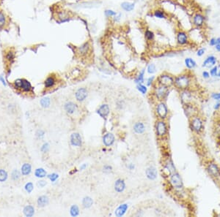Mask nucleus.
<instances>
[{
    "label": "nucleus",
    "mask_w": 220,
    "mask_h": 217,
    "mask_svg": "<svg viewBox=\"0 0 220 217\" xmlns=\"http://www.w3.org/2000/svg\"><path fill=\"white\" fill-rule=\"evenodd\" d=\"M192 80L191 78L187 74H182L175 78L174 85L180 90L188 89L190 86Z\"/></svg>",
    "instance_id": "obj_1"
},
{
    "label": "nucleus",
    "mask_w": 220,
    "mask_h": 217,
    "mask_svg": "<svg viewBox=\"0 0 220 217\" xmlns=\"http://www.w3.org/2000/svg\"><path fill=\"white\" fill-rule=\"evenodd\" d=\"M190 128L193 132L200 134L204 129V122L203 119L198 115H195L190 118Z\"/></svg>",
    "instance_id": "obj_2"
},
{
    "label": "nucleus",
    "mask_w": 220,
    "mask_h": 217,
    "mask_svg": "<svg viewBox=\"0 0 220 217\" xmlns=\"http://www.w3.org/2000/svg\"><path fill=\"white\" fill-rule=\"evenodd\" d=\"M206 169L208 174L213 179H220V167L219 165L213 161H209L206 164Z\"/></svg>",
    "instance_id": "obj_3"
},
{
    "label": "nucleus",
    "mask_w": 220,
    "mask_h": 217,
    "mask_svg": "<svg viewBox=\"0 0 220 217\" xmlns=\"http://www.w3.org/2000/svg\"><path fill=\"white\" fill-rule=\"evenodd\" d=\"M169 182L171 186L175 190L177 189H181L183 188V182L181 176L178 172L175 171V172L171 174L169 176Z\"/></svg>",
    "instance_id": "obj_4"
},
{
    "label": "nucleus",
    "mask_w": 220,
    "mask_h": 217,
    "mask_svg": "<svg viewBox=\"0 0 220 217\" xmlns=\"http://www.w3.org/2000/svg\"><path fill=\"white\" fill-rule=\"evenodd\" d=\"M168 127L164 120L159 119L156 123V133L159 137H164L167 134Z\"/></svg>",
    "instance_id": "obj_5"
},
{
    "label": "nucleus",
    "mask_w": 220,
    "mask_h": 217,
    "mask_svg": "<svg viewBox=\"0 0 220 217\" xmlns=\"http://www.w3.org/2000/svg\"><path fill=\"white\" fill-rule=\"evenodd\" d=\"M156 112L157 116L161 120H165L169 114V110L164 102H159L156 107Z\"/></svg>",
    "instance_id": "obj_6"
},
{
    "label": "nucleus",
    "mask_w": 220,
    "mask_h": 217,
    "mask_svg": "<svg viewBox=\"0 0 220 217\" xmlns=\"http://www.w3.org/2000/svg\"><path fill=\"white\" fill-rule=\"evenodd\" d=\"M174 80H175V78L171 75L167 74V73L161 74L158 78V83L159 85L168 87V88L174 85Z\"/></svg>",
    "instance_id": "obj_7"
},
{
    "label": "nucleus",
    "mask_w": 220,
    "mask_h": 217,
    "mask_svg": "<svg viewBox=\"0 0 220 217\" xmlns=\"http://www.w3.org/2000/svg\"><path fill=\"white\" fill-rule=\"evenodd\" d=\"M14 86L18 89H21L25 92H29L32 89V85L26 79H17L14 81Z\"/></svg>",
    "instance_id": "obj_8"
},
{
    "label": "nucleus",
    "mask_w": 220,
    "mask_h": 217,
    "mask_svg": "<svg viewBox=\"0 0 220 217\" xmlns=\"http://www.w3.org/2000/svg\"><path fill=\"white\" fill-rule=\"evenodd\" d=\"M180 99H181L183 105H187V104L192 102L193 94L189 89L181 90V92L180 93Z\"/></svg>",
    "instance_id": "obj_9"
},
{
    "label": "nucleus",
    "mask_w": 220,
    "mask_h": 217,
    "mask_svg": "<svg viewBox=\"0 0 220 217\" xmlns=\"http://www.w3.org/2000/svg\"><path fill=\"white\" fill-rule=\"evenodd\" d=\"M168 91H169L168 90V87L158 84V86L156 87L154 94H155V96L158 100H161L163 99H164L165 97L167 95Z\"/></svg>",
    "instance_id": "obj_10"
},
{
    "label": "nucleus",
    "mask_w": 220,
    "mask_h": 217,
    "mask_svg": "<svg viewBox=\"0 0 220 217\" xmlns=\"http://www.w3.org/2000/svg\"><path fill=\"white\" fill-rule=\"evenodd\" d=\"M216 64H217V58L213 55H210V56H207L206 59L203 61L202 67H205V68L211 69V67H214Z\"/></svg>",
    "instance_id": "obj_11"
},
{
    "label": "nucleus",
    "mask_w": 220,
    "mask_h": 217,
    "mask_svg": "<svg viewBox=\"0 0 220 217\" xmlns=\"http://www.w3.org/2000/svg\"><path fill=\"white\" fill-rule=\"evenodd\" d=\"M184 111L185 114L188 118H192V116L195 115H198V108L192 103L187 104V105H185L184 107Z\"/></svg>",
    "instance_id": "obj_12"
},
{
    "label": "nucleus",
    "mask_w": 220,
    "mask_h": 217,
    "mask_svg": "<svg viewBox=\"0 0 220 217\" xmlns=\"http://www.w3.org/2000/svg\"><path fill=\"white\" fill-rule=\"evenodd\" d=\"M88 91L85 88H79L75 93V97L79 102H83L88 97Z\"/></svg>",
    "instance_id": "obj_13"
},
{
    "label": "nucleus",
    "mask_w": 220,
    "mask_h": 217,
    "mask_svg": "<svg viewBox=\"0 0 220 217\" xmlns=\"http://www.w3.org/2000/svg\"><path fill=\"white\" fill-rule=\"evenodd\" d=\"M164 171L165 172H166V174L168 177H169L171 174L173 173V172H175V171H176L175 170V165H174L173 162H172V160H169V159L165 162L164 166Z\"/></svg>",
    "instance_id": "obj_14"
},
{
    "label": "nucleus",
    "mask_w": 220,
    "mask_h": 217,
    "mask_svg": "<svg viewBox=\"0 0 220 217\" xmlns=\"http://www.w3.org/2000/svg\"><path fill=\"white\" fill-rule=\"evenodd\" d=\"M71 143L73 146H76V147H80L82 146V137L79 133L77 132H74L71 135Z\"/></svg>",
    "instance_id": "obj_15"
},
{
    "label": "nucleus",
    "mask_w": 220,
    "mask_h": 217,
    "mask_svg": "<svg viewBox=\"0 0 220 217\" xmlns=\"http://www.w3.org/2000/svg\"><path fill=\"white\" fill-rule=\"evenodd\" d=\"M146 176L151 181H154L157 178L158 176V172H157V170L155 167H149L147 168L146 171Z\"/></svg>",
    "instance_id": "obj_16"
},
{
    "label": "nucleus",
    "mask_w": 220,
    "mask_h": 217,
    "mask_svg": "<svg viewBox=\"0 0 220 217\" xmlns=\"http://www.w3.org/2000/svg\"><path fill=\"white\" fill-rule=\"evenodd\" d=\"M177 41H178V43L181 45H185L189 43L187 34L185 32H179L177 34Z\"/></svg>",
    "instance_id": "obj_17"
},
{
    "label": "nucleus",
    "mask_w": 220,
    "mask_h": 217,
    "mask_svg": "<svg viewBox=\"0 0 220 217\" xmlns=\"http://www.w3.org/2000/svg\"><path fill=\"white\" fill-rule=\"evenodd\" d=\"M205 23V17L201 13H196L193 17V24L195 27H203Z\"/></svg>",
    "instance_id": "obj_18"
},
{
    "label": "nucleus",
    "mask_w": 220,
    "mask_h": 217,
    "mask_svg": "<svg viewBox=\"0 0 220 217\" xmlns=\"http://www.w3.org/2000/svg\"><path fill=\"white\" fill-rule=\"evenodd\" d=\"M64 108H65V111L68 113V114H73L77 111L78 106L76 103L73 102H67L64 105Z\"/></svg>",
    "instance_id": "obj_19"
},
{
    "label": "nucleus",
    "mask_w": 220,
    "mask_h": 217,
    "mask_svg": "<svg viewBox=\"0 0 220 217\" xmlns=\"http://www.w3.org/2000/svg\"><path fill=\"white\" fill-rule=\"evenodd\" d=\"M109 111H110V110H109V105H106V104H103V105H101L100 107H99L97 113L101 117L106 118L108 115H109Z\"/></svg>",
    "instance_id": "obj_20"
},
{
    "label": "nucleus",
    "mask_w": 220,
    "mask_h": 217,
    "mask_svg": "<svg viewBox=\"0 0 220 217\" xmlns=\"http://www.w3.org/2000/svg\"><path fill=\"white\" fill-rule=\"evenodd\" d=\"M114 190L117 192H118V193L123 192L125 190V189H126V183H125L124 180L120 179V178L117 179L115 181V183H114Z\"/></svg>",
    "instance_id": "obj_21"
},
{
    "label": "nucleus",
    "mask_w": 220,
    "mask_h": 217,
    "mask_svg": "<svg viewBox=\"0 0 220 217\" xmlns=\"http://www.w3.org/2000/svg\"><path fill=\"white\" fill-rule=\"evenodd\" d=\"M114 140H115V138H114V134L111 133H106L103 137V143L106 146L109 147L114 143Z\"/></svg>",
    "instance_id": "obj_22"
},
{
    "label": "nucleus",
    "mask_w": 220,
    "mask_h": 217,
    "mask_svg": "<svg viewBox=\"0 0 220 217\" xmlns=\"http://www.w3.org/2000/svg\"><path fill=\"white\" fill-rule=\"evenodd\" d=\"M128 208V205L126 204V203L120 205V206H118L117 208L115 210L114 214H115V216L117 217L123 216V215L126 213Z\"/></svg>",
    "instance_id": "obj_23"
},
{
    "label": "nucleus",
    "mask_w": 220,
    "mask_h": 217,
    "mask_svg": "<svg viewBox=\"0 0 220 217\" xmlns=\"http://www.w3.org/2000/svg\"><path fill=\"white\" fill-rule=\"evenodd\" d=\"M146 126L143 122H137L134 125V131L135 133L138 134H143L145 132Z\"/></svg>",
    "instance_id": "obj_24"
},
{
    "label": "nucleus",
    "mask_w": 220,
    "mask_h": 217,
    "mask_svg": "<svg viewBox=\"0 0 220 217\" xmlns=\"http://www.w3.org/2000/svg\"><path fill=\"white\" fill-rule=\"evenodd\" d=\"M184 62L186 68L189 69V70H193V69H195L197 67V62L190 57L185 59Z\"/></svg>",
    "instance_id": "obj_25"
},
{
    "label": "nucleus",
    "mask_w": 220,
    "mask_h": 217,
    "mask_svg": "<svg viewBox=\"0 0 220 217\" xmlns=\"http://www.w3.org/2000/svg\"><path fill=\"white\" fill-rule=\"evenodd\" d=\"M56 83V79L54 76H48L46 79L45 82H44V85H45V88H50L54 87V86Z\"/></svg>",
    "instance_id": "obj_26"
},
{
    "label": "nucleus",
    "mask_w": 220,
    "mask_h": 217,
    "mask_svg": "<svg viewBox=\"0 0 220 217\" xmlns=\"http://www.w3.org/2000/svg\"><path fill=\"white\" fill-rule=\"evenodd\" d=\"M15 56H16V55H15L14 50L10 49H10H8L7 51L5 52V56H4V58H5L7 62H10V63H12V62L14 61Z\"/></svg>",
    "instance_id": "obj_27"
},
{
    "label": "nucleus",
    "mask_w": 220,
    "mask_h": 217,
    "mask_svg": "<svg viewBox=\"0 0 220 217\" xmlns=\"http://www.w3.org/2000/svg\"><path fill=\"white\" fill-rule=\"evenodd\" d=\"M7 24V16L3 10H0V29L5 27Z\"/></svg>",
    "instance_id": "obj_28"
},
{
    "label": "nucleus",
    "mask_w": 220,
    "mask_h": 217,
    "mask_svg": "<svg viewBox=\"0 0 220 217\" xmlns=\"http://www.w3.org/2000/svg\"><path fill=\"white\" fill-rule=\"evenodd\" d=\"M48 202H49V199H48V197L45 196V195L39 197L38 200H37L38 206L39 207H44V206H47L48 204Z\"/></svg>",
    "instance_id": "obj_29"
},
{
    "label": "nucleus",
    "mask_w": 220,
    "mask_h": 217,
    "mask_svg": "<svg viewBox=\"0 0 220 217\" xmlns=\"http://www.w3.org/2000/svg\"><path fill=\"white\" fill-rule=\"evenodd\" d=\"M93 204V200L90 197H85L82 200V206L85 208H89Z\"/></svg>",
    "instance_id": "obj_30"
},
{
    "label": "nucleus",
    "mask_w": 220,
    "mask_h": 217,
    "mask_svg": "<svg viewBox=\"0 0 220 217\" xmlns=\"http://www.w3.org/2000/svg\"><path fill=\"white\" fill-rule=\"evenodd\" d=\"M121 7L125 11H132L134 9V3L128 2V1H124V2H123L121 4Z\"/></svg>",
    "instance_id": "obj_31"
},
{
    "label": "nucleus",
    "mask_w": 220,
    "mask_h": 217,
    "mask_svg": "<svg viewBox=\"0 0 220 217\" xmlns=\"http://www.w3.org/2000/svg\"><path fill=\"white\" fill-rule=\"evenodd\" d=\"M24 213L26 216H33L35 213V208L32 206H27L24 208Z\"/></svg>",
    "instance_id": "obj_32"
},
{
    "label": "nucleus",
    "mask_w": 220,
    "mask_h": 217,
    "mask_svg": "<svg viewBox=\"0 0 220 217\" xmlns=\"http://www.w3.org/2000/svg\"><path fill=\"white\" fill-rule=\"evenodd\" d=\"M31 165L28 163H25V164L23 165L22 167H21V172L24 175H27L31 172Z\"/></svg>",
    "instance_id": "obj_33"
},
{
    "label": "nucleus",
    "mask_w": 220,
    "mask_h": 217,
    "mask_svg": "<svg viewBox=\"0 0 220 217\" xmlns=\"http://www.w3.org/2000/svg\"><path fill=\"white\" fill-rule=\"evenodd\" d=\"M145 73V70L143 69L141 72L140 73L139 75L137 76V78L135 79V83L139 84V83H143L144 82V75Z\"/></svg>",
    "instance_id": "obj_34"
},
{
    "label": "nucleus",
    "mask_w": 220,
    "mask_h": 217,
    "mask_svg": "<svg viewBox=\"0 0 220 217\" xmlns=\"http://www.w3.org/2000/svg\"><path fill=\"white\" fill-rule=\"evenodd\" d=\"M89 48H90L89 43H88V42H86V43H85L84 45H82L81 47H79V52L82 55L85 54V53H87L88 52V50H89Z\"/></svg>",
    "instance_id": "obj_35"
},
{
    "label": "nucleus",
    "mask_w": 220,
    "mask_h": 217,
    "mask_svg": "<svg viewBox=\"0 0 220 217\" xmlns=\"http://www.w3.org/2000/svg\"><path fill=\"white\" fill-rule=\"evenodd\" d=\"M41 105L43 108H47L50 106V104H51V100L48 97H44L42 98L41 100Z\"/></svg>",
    "instance_id": "obj_36"
},
{
    "label": "nucleus",
    "mask_w": 220,
    "mask_h": 217,
    "mask_svg": "<svg viewBox=\"0 0 220 217\" xmlns=\"http://www.w3.org/2000/svg\"><path fill=\"white\" fill-rule=\"evenodd\" d=\"M70 213L72 216H77L79 214V209L76 205H73L70 209Z\"/></svg>",
    "instance_id": "obj_37"
},
{
    "label": "nucleus",
    "mask_w": 220,
    "mask_h": 217,
    "mask_svg": "<svg viewBox=\"0 0 220 217\" xmlns=\"http://www.w3.org/2000/svg\"><path fill=\"white\" fill-rule=\"evenodd\" d=\"M35 176L38 177V178H44L46 175V172L43 168H38L35 170Z\"/></svg>",
    "instance_id": "obj_38"
},
{
    "label": "nucleus",
    "mask_w": 220,
    "mask_h": 217,
    "mask_svg": "<svg viewBox=\"0 0 220 217\" xmlns=\"http://www.w3.org/2000/svg\"><path fill=\"white\" fill-rule=\"evenodd\" d=\"M137 88L140 92H141L143 94H145L148 91V88L145 86L143 85V83H139L137 84Z\"/></svg>",
    "instance_id": "obj_39"
},
{
    "label": "nucleus",
    "mask_w": 220,
    "mask_h": 217,
    "mask_svg": "<svg viewBox=\"0 0 220 217\" xmlns=\"http://www.w3.org/2000/svg\"><path fill=\"white\" fill-rule=\"evenodd\" d=\"M154 16H155L156 18H160V19H161V18H166V16H165L164 12H163L162 10H156V11L154 12Z\"/></svg>",
    "instance_id": "obj_40"
},
{
    "label": "nucleus",
    "mask_w": 220,
    "mask_h": 217,
    "mask_svg": "<svg viewBox=\"0 0 220 217\" xmlns=\"http://www.w3.org/2000/svg\"><path fill=\"white\" fill-rule=\"evenodd\" d=\"M217 70H218L217 65H215L214 67H211V68L210 69V72H209L211 77H212V78L217 77Z\"/></svg>",
    "instance_id": "obj_41"
},
{
    "label": "nucleus",
    "mask_w": 220,
    "mask_h": 217,
    "mask_svg": "<svg viewBox=\"0 0 220 217\" xmlns=\"http://www.w3.org/2000/svg\"><path fill=\"white\" fill-rule=\"evenodd\" d=\"M147 70H148V73L149 74H153L156 72V67L154 64H151V65H148Z\"/></svg>",
    "instance_id": "obj_42"
},
{
    "label": "nucleus",
    "mask_w": 220,
    "mask_h": 217,
    "mask_svg": "<svg viewBox=\"0 0 220 217\" xmlns=\"http://www.w3.org/2000/svg\"><path fill=\"white\" fill-rule=\"evenodd\" d=\"M145 35V37L148 40H153L154 39V33L151 30H146Z\"/></svg>",
    "instance_id": "obj_43"
},
{
    "label": "nucleus",
    "mask_w": 220,
    "mask_h": 217,
    "mask_svg": "<svg viewBox=\"0 0 220 217\" xmlns=\"http://www.w3.org/2000/svg\"><path fill=\"white\" fill-rule=\"evenodd\" d=\"M7 178V173L5 170H0V181L3 182V181H6Z\"/></svg>",
    "instance_id": "obj_44"
},
{
    "label": "nucleus",
    "mask_w": 220,
    "mask_h": 217,
    "mask_svg": "<svg viewBox=\"0 0 220 217\" xmlns=\"http://www.w3.org/2000/svg\"><path fill=\"white\" fill-rule=\"evenodd\" d=\"M211 99H213V100H215L216 102L217 101H220V92H213L211 94Z\"/></svg>",
    "instance_id": "obj_45"
},
{
    "label": "nucleus",
    "mask_w": 220,
    "mask_h": 217,
    "mask_svg": "<svg viewBox=\"0 0 220 217\" xmlns=\"http://www.w3.org/2000/svg\"><path fill=\"white\" fill-rule=\"evenodd\" d=\"M105 15L107 17H112L115 16L117 15V13L111 10H105Z\"/></svg>",
    "instance_id": "obj_46"
},
{
    "label": "nucleus",
    "mask_w": 220,
    "mask_h": 217,
    "mask_svg": "<svg viewBox=\"0 0 220 217\" xmlns=\"http://www.w3.org/2000/svg\"><path fill=\"white\" fill-rule=\"evenodd\" d=\"M25 189L28 193L32 192L33 190V184H32V183H28V184H27L25 186Z\"/></svg>",
    "instance_id": "obj_47"
},
{
    "label": "nucleus",
    "mask_w": 220,
    "mask_h": 217,
    "mask_svg": "<svg viewBox=\"0 0 220 217\" xmlns=\"http://www.w3.org/2000/svg\"><path fill=\"white\" fill-rule=\"evenodd\" d=\"M20 177V174L19 172H18V170H14L13 172V173H12V178H13L14 181H16V180H18V178H19Z\"/></svg>",
    "instance_id": "obj_48"
},
{
    "label": "nucleus",
    "mask_w": 220,
    "mask_h": 217,
    "mask_svg": "<svg viewBox=\"0 0 220 217\" xmlns=\"http://www.w3.org/2000/svg\"><path fill=\"white\" fill-rule=\"evenodd\" d=\"M205 53H206V48H201L200 49H198V51H197V56H199V57H201V56H203L205 54Z\"/></svg>",
    "instance_id": "obj_49"
},
{
    "label": "nucleus",
    "mask_w": 220,
    "mask_h": 217,
    "mask_svg": "<svg viewBox=\"0 0 220 217\" xmlns=\"http://www.w3.org/2000/svg\"><path fill=\"white\" fill-rule=\"evenodd\" d=\"M103 170L104 172L109 173V172H111V171H112V167L110 165H105V166H103Z\"/></svg>",
    "instance_id": "obj_50"
},
{
    "label": "nucleus",
    "mask_w": 220,
    "mask_h": 217,
    "mask_svg": "<svg viewBox=\"0 0 220 217\" xmlns=\"http://www.w3.org/2000/svg\"><path fill=\"white\" fill-rule=\"evenodd\" d=\"M202 77L204 79H209L211 77L210 73H209V72L205 70V71H203V73H202Z\"/></svg>",
    "instance_id": "obj_51"
},
{
    "label": "nucleus",
    "mask_w": 220,
    "mask_h": 217,
    "mask_svg": "<svg viewBox=\"0 0 220 217\" xmlns=\"http://www.w3.org/2000/svg\"><path fill=\"white\" fill-rule=\"evenodd\" d=\"M48 149H49V145H48V143H44L43 145L42 148H41V151H43V153H46L47 152V151H48Z\"/></svg>",
    "instance_id": "obj_52"
},
{
    "label": "nucleus",
    "mask_w": 220,
    "mask_h": 217,
    "mask_svg": "<svg viewBox=\"0 0 220 217\" xmlns=\"http://www.w3.org/2000/svg\"><path fill=\"white\" fill-rule=\"evenodd\" d=\"M154 79H155V77H154V76H151L149 78H148V80H147V85H148V86H151L153 84V83Z\"/></svg>",
    "instance_id": "obj_53"
},
{
    "label": "nucleus",
    "mask_w": 220,
    "mask_h": 217,
    "mask_svg": "<svg viewBox=\"0 0 220 217\" xmlns=\"http://www.w3.org/2000/svg\"><path fill=\"white\" fill-rule=\"evenodd\" d=\"M58 177H59V175H58L57 174L53 173V174H51V175H49L48 178H50L51 181H55L56 179H57Z\"/></svg>",
    "instance_id": "obj_54"
},
{
    "label": "nucleus",
    "mask_w": 220,
    "mask_h": 217,
    "mask_svg": "<svg viewBox=\"0 0 220 217\" xmlns=\"http://www.w3.org/2000/svg\"><path fill=\"white\" fill-rule=\"evenodd\" d=\"M209 45L211 46H215L216 45V38L212 37L211 39L209 40Z\"/></svg>",
    "instance_id": "obj_55"
},
{
    "label": "nucleus",
    "mask_w": 220,
    "mask_h": 217,
    "mask_svg": "<svg viewBox=\"0 0 220 217\" xmlns=\"http://www.w3.org/2000/svg\"><path fill=\"white\" fill-rule=\"evenodd\" d=\"M213 109H214L215 111H219V110H220V101H217V102H216V103H215L214 105H213Z\"/></svg>",
    "instance_id": "obj_56"
},
{
    "label": "nucleus",
    "mask_w": 220,
    "mask_h": 217,
    "mask_svg": "<svg viewBox=\"0 0 220 217\" xmlns=\"http://www.w3.org/2000/svg\"><path fill=\"white\" fill-rule=\"evenodd\" d=\"M46 185V182L45 181H43V180H41V181H39L38 182V186H39V187H41V188L44 187Z\"/></svg>",
    "instance_id": "obj_57"
},
{
    "label": "nucleus",
    "mask_w": 220,
    "mask_h": 217,
    "mask_svg": "<svg viewBox=\"0 0 220 217\" xmlns=\"http://www.w3.org/2000/svg\"><path fill=\"white\" fill-rule=\"evenodd\" d=\"M37 135H38V137H43L44 132H43V131H42V130H39L38 132H37Z\"/></svg>",
    "instance_id": "obj_58"
},
{
    "label": "nucleus",
    "mask_w": 220,
    "mask_h": 217,
    "mask_svg": "<svg viewBox=\"0 0 220 217\" xmlns=\"http://www.w3.org/2000/svg\"><path fill=\"white\" fill-rule=\"evenodd\" d=\"M87 167H88V165H87L86 163H85V164H82V165H81V167H80V170H84L86 169Z\"/></svg>",
    "instance_id": "obj_59"
},
{
    "label": "nucleus",
    "mask_w": 220,
    "mask_h": 217,
    "mask_svg": "<svg viewBox=\"0 0 220 217\" xmlns=\"http://www.w3.org/2000/svg\"><path fill=\"white\" fill-rule=\"evenodd\" d=\"M128 169L130 170H133L134 169V165L132 164V163H131V164L128 165Z\"/></svg>",
    "instance_id": "obj_60"
},
{
    "label": "nucleus",
    "mask_w": 220,
    "mask_h": 217,
    "mask_svg": "<svg viewBox=\"0 0 220 217\" xmlns=\"http://www.w3.org/2000/svg\"><path fill=\"white\" fill-rule=\"evenodd\" d=\"M217 67H218V70H217V77L216 78H220V65H218Z\"/></svg>",
    "instance_id": "obj_61"
},
{
    "label": "nucleus",
    "mask_w": 220,
    "mask_h": 217,
    "mask_svg": "<svg viewBox=\"0 0 220 217\" xmlns=\"http://www.w3.org/2000/svg\"><path fill=\"white\" fill-rule=\"evenodd\" d=\"M0 80L1 81V83H2L4 85H6V83H5V80H4V78H3L2 75H0Z\"/></svg>",
    "instance_id": "obj_62"
},
{
    "label": "nucleus",
    "mask_w": 220,
    "mask_h": 217,
    "mask_svg": "<svg viewBox=\"0 0 220 217\" xmlns=\"http://www.w3.org/2000/svg\"><path fill=\"white\" fill-rule=\"evenodd\" d=\"M215 48H216V50H217V51L220 52V43L218 44V45H215Z\"/></svg>",
    "instance_id": "obj_63"
},
{
    "label": "nucleus",
    "mask_w": 220,
    "mask_h": 217,
    "mask_svg": "<svg viewBox=\"0 0 220 217\" xmlns=\"http://www.w3.org/2000/svg\"><path fill=\"white\" fill-rule=\"evenodd\" d=\"M219 43H220V37H217L216 38V45H218V44H219Z\"/></svg>",
    "instance_id": "obj_64"
}]
</instances>
